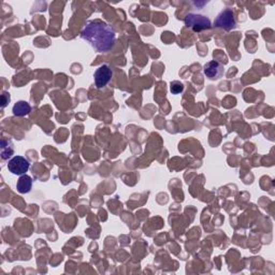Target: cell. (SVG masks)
I'll list each match as a JSON object with an SVG mask.
<instances>
[{"mask_svg": "<svg viewBox=\"0 0 275 275\" xmlns=\"http://www.w3.org/2000/svg\"><path fill=\"white\" fill-rule=\"evenodd\" d=\"M81 36L99 53L109 51L113 46L116 38V34L112 27L99 20L87 22Z\"/></svg>", "mask_w": 275, "mask_h": 275, "instance_id": "obj_1", "label": "cell"}, {"mask_svg": "<svg viewBox=\"0 0 275 275\" xmlns=\"http://www.w3.org/2000/svg\"><path fill=\"white\" fill-rule=\"evenodd\" d=\"M185 25L187 27H189V28H191L194 31L199 32L206 29H210L211 21L205 15L190 13L188 15H186Z\"/></svg>", "mask_w": 275, "mask_h": 275, "instance_id": "obj_2", "label": "cell"}, {"mask_svg": "<svg viewBox=\"0 0 275 275\" xmlns=\"http://www.w3.org/2000/svg\"><path fill=\"white\" fill-rule=\"evenodd\" d=\"M235 25L236 21L234 18V13L233 11L230 9L222 11V12L217 15L215 21H214V26L217 27V28H223L225 30L233 29Z\"/></svg>", "mask_w": 275, "mask_h": 275, "instance_id": "obj_3", "label": "cell"}, {"mask_svg": "<svg viewBox=\"0 0 275 275\" xmlns=\"http://www.w3.org/2000/svg\"><path fill=\"white\" fill-rule=\"evenodd\" d=\"M30 167L29 161L23 156H14L8 163L9 171L14 175H24Z\"/></svg>", "mask_w": 275, "mask_h": 275, "instance_id": "obj_4", "label": "cell"}, {"mask_svg": "<svg viewBox=\"0 0 275 275\" xmlns=\"http://www.w3.org/2000/svg\"><path fill=\"white\" fill-rule=\"evenodd\" d=\"M113 76V71L112 69H110L109 66L103 65L101 67H99L93 78H95V84L98 89H102L103 86H106L110 81H111Z\"/></svg>", "mask_w": 275, "mask_h": 275, "instance_id": "obj_5", "label": "cell"}, {"mask_svg": "<svg viewBox=\"0 0 275 275\" xmlns=\"http://www.w3.org/2000/svg\"><path fill=\"white\" fill-rule=\"evenodd\" d=\"M203 71H205V74L208 79L217 80L223 76L224 67L222 64H219L218 62H216V60H212V62L205 65Z\"/></svg>", "mask_w": 275, "mask_h": 275, "instance_id": "obj_6", "label": "cell"}, {"mask_svg": "<svg viewBox=\"0 0 275 275\" xmlns=\"http://www.w3.org/2000/svg\"><path fill=\"white\" fill-rule=\"evenodd\" d=\"M32 187V179L29 175L24 174L21 175V178L18 181V184H16V189L20 192V194H27L31 190Z\"/></svg>", "mask_w": 275, "mask_h": 275, "instance_id": "obj_7", "label": "cell"}, {"mask_svg": "<svg viewBox=\"0 0 275 275\" xmlns=\"http://www.w3.org/2000/svg\"><path fill=\"white\" fill-rule=\"evenodd\" d=\"M31 112V107L28 102L19 101L14 104L13 114L15 116H25Z\"/></svg>", "mask_w": 275, "mask_h": 275, "instance_id": "obj_8", "label": "cell"}, {"mask_svg": "<svg viewBox=\"0 0 275 275\" xmlns=\"http://www.w3.org/2000/svg\"><path fill=\"white\" fill-rule=\"evenodd\" d=\"M14 153V147L12 142L9 140L2 139L1 140V158L3 160H7L11 156L13 155Z\"/></svg>", "mask_w": 275, "mask_h": 275, "instance_id": "obj_9", "label": "cell"}, {"mask_svg": "<svg viewBox=\"0 0 275 275\" xmlns=\"http://www.w3.org/2000/svg\"><path fill=\"white\" fill-rule=\"evenodd\" d=\"M183 90H184V85L179 81L172 82L171 87H170V91H171V92L174 93V95H178V93L182 92Z\"/></svg>", "mask_w": 275, "mask_h": 275, "instance_id": "obj_10", "label": "cell"}, {"mask_svg": "<svg viewBox=\"0 0 275 275\" xmlns=\"http://www.w3.org/2000/svg\"><path fill=\"white\" fill-rule=\"evenodd\" d=\"M10 102V95L7 92H4L2 93V96H1V107L4 108V107H7V104Z\"/></svg>", "mask_w": 275, "mask_h": 275, "instance_id": "obj_11", "label": "cell"}]
</instances>
